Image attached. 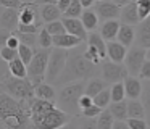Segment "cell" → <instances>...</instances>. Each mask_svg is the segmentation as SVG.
<instances>
[{
	"label": "cell",
	"instance_id": "cell-33",
	"mask_svg": "<svg viewBox=\"0 0 150 129\" xmlns=\"http://www.w3.org/2000/svg\"><path fill=\"white\" fill-rule=\"evenodd\" d=\"M84 57L87 58L89 61H92L94 64H97V66L103 63V57H102L100 52H98L95 47H92V45H87V48L84 50Z\"/></svg>",
	"mask_w": 150,
	"mask_h": 129
},
{
	"label": "cell",
	"instance_id": "cell-3",
	"mask_svg": "<svg viewBox=\"0 0 150 129\" xmlns=\"http://www.w3.org/2000/svg\"><path fill=\"white\" fill-rule=\"evenodd\" d=\"M86 94V84L84 81H74L62 86L57 95V105L66 111L68 115L74 116L81 113V106H79V99Z\"/></svg>",
	"mask_w": 150,
	"mask_h": 129
},
{
	"label": "cell",
	"instance_id": "cell-25",
	"mask_svg": "<svg viewBox=\"0 0 150 129\" xmlns=\"http://www.w3.org/2000/svg\"><path fill=\"white\" fill-rule=\"evenodd\" d=\"M103 89H107V81L102 77H92L87 84H86V94L94 99L97 94H100Z\"/></svg>",
	"mask_w": 150,
	"mask_h": 129
},
{
	"label": "cell",
	"instance_id": "cell-19",
	"mask_svg": "<svg viewBox=\"0 0 150 129\" xmlns=\"http://www.w3.org/2000/svg\"><path fill=\"white\" fill-rule=\"evenodd\" d=\"M62 15H63V11L58 8V5H53V3L40 5V18H42L45 23L58 21Z\"/></svg>",
	"mask_w": 150,
	"mask_h": 129
},
{
	"label": "cell",
	"instance_id": "cell-17",
	"mask_svg": "<svg viewBox=\"0 0 150 129\" xmlns=\"http://www.w3.org/2000/svg\"><path fill=\"white\" fill-rule=\"evenodd\" d=\"M120 28H121V23L118 19H108V21H103V24L100 26V34L107 42L115 40L118 37Z\"/></svg>",
	"mask_w": 150,
	"mask_h": 129
},
{
	"label": "cell",
	"instance_id": "cell-2",
	"mask_svg": "<svg viewBox=\"0 0 150 129\" xmlns=\"http://www.w3.org/2000/svg\"><path fill=\"white\" fill-rule=\"evenodd\" d=\"M95 74H97V64L89 61L84 57V52L82 53L69 52L66 68L63 71V74L60 76V79L57 81V84L65 86V84L74 82V81H84L87 77H95Z\"/></svg>",
	"mask_w": 150,
	"mask_h": 129
},
{
	"label": "cell",
	"instance_id": "cell-9",
	"mask_svg": "<svg viewBox=\"0 0 150 129\" xmlns=\"http://www.w3.org/2000/svg\"><path fill=\"white\" fill-rule=\"evenodd\" d=\"M49 60H50V48H40L36 50L33 61L28 66V77L33 76H45L47 68H49Z\"/></svg>",
	"mask_w": 150,
	"mask_h": 129
},
{
	"label": "cell",
	"instance_id": "cell-13",
	"mask_svg": "<svg viewBox=\"0 0 150 129\" xmlns=\"http://www.w3.org/2000/svg\"><path fill=\"white\" fill-rule=\"evenodd\" d=\"M121 23L124 24H131V26H137L142 19H140V15H139V10H137V2L127 3V5L121 6V16H120Z\"/></svg>",
	"mask_w": 150,
	"mask_h": 129
},
{
	"label": "cell",
	"instance_id": "cell-54",
	"mask_svg": "<svg viewBox=\"0 0 150 129\" xmlns=\"http://www.w3.org/2000/svg\"><path fill=\"white\" fill-rule=\"evenodd\" d=\"M24 2H26V3H29V2H36V0H24Z\"/></svg>",
	"mask_w": 150,
	"mask_h": 129
},
{
	"label": "cell",
	"instance_id": "cell-32",
	"mask_svg": "<svg viewBox=\"0 0 150 129\" xmlns=\"http://www.w3.org/2000/svg\"><path fill=\"white\" fill-rule=\"evenodd\" d=\"M111 90V100L113 102H121L126 99V89H124V82H115L110 87Z\"/></svg>",
	"mask_w": 150,
	"mask_h": 129
},
{
	"label": "cell",
	"instance_id": "cell-1",
	"mask_svg": "<svg viewBox=\"0 0 150 129\" xmlns=\"http://www.w3.org/2000/svg\"><path fill=\"white\" fill-rule=\"evenodd\" d=\"M0 118L7 129H34L29 100H18L10 94H0Z\"/></svg>",
	"mask_w": 150,
	"mask_h": 129
},
{
	"label": "cell",
	"instance_id": "cell-29",
	"mask_svg": "<svg viewBox=\"0 0 150 129\" xmlns=\"http://www.w3.org/2000/svg\"><path fill=\"white\" fill-rule=\"evenodd\" d=\"M113 102L111 100V90L110 89H103L100 94H97V95L94 97V103L95 105H98L100 108H107V106H110V103Z\"/></svg>",
	"mask_w": 150,
	"mask_h": 129
},
{
	"label": "cell",
	"instance_id": "cell-15",
	"mask_svg": "<svg viewBox=\"0 0 150 129\" xmlns=\"http://www.w3.org/2000/svg\"><path fill=\"white\" fill-rule=\"evenodd\" d=\"M124 82V89H126V97L127 99H139L144 92V82L136 76H127Z\"/></svg>",
	"mask_w": 150,
	"mask_h": 129
},
{
	"label": "cell",
	"instance_id": "cell-16",
	"mask_svg": "<svg viewBox=\"0 0 150 129\" xmlns=\"http://www.w3.org/2000/svg\"><path fill=\"white\" fill-rule=\"evenodd\" d=\"M81 42H82L81 39L69 34V32H65V34H60V35H53V47H58V48L71 50V48L81 45Z\"/></svg>",
	"mask_w": 150,
	"mask_h": 129
},
{
	"label": "cell",
	"instance_id": "cell-39",
	"mask_svg": "<svg viewBox=\"0 0 150 129\" xmlns=\"http://www.w3.org/2000/svg\"><path fill=\"white\" fill-rule=\"evenodd\" d=\"M137 10H139L140 19H145L150 16V0H136Z\"/></svg>",
	"mask_w": 150,
	"mask_h": 129
},
{
	"label": "cell",
	"instance_id": "cell-10",
	"mask_svg": "<svg viewBox=\"0 0 150 129\" xmlns=\"http://www.w3.org/2000/svg\"><path fill=\"white\" fill-rule=\"evenodd\" d=\"M94 10L97 11L98 18H100L102 21L118 19L121 16V6L116 5L113 0H102V2H97L94 6Z\"/></svg>",
	"mask_w": 150,
	"mask_h": 129
},
{
	"label": "cell",
	"instance_id": "cell-53",
	"mask_svg": "<svg viewBox=\"0 0 150 129\" xmlns=\"http://www.w3.org/2000/svg\"><path fill=\"white\" fill-rule=\"evenodd\" d=\"M147 60H150V48L147 50Z\"/></svg>",
	"mask_w": 150,
	"mask_h": 129
},
{
	"label": "cell",
	"instance_id": "cell-51",
	"mask_svg": "<svg viewBox=\"0 0 150 129\" xmlns=\"http://www.w3.org/2000/svg\"><path fill=\"white\" fill-rule=\"evenodd\" d=\"M116 5H120V6H124V5H127V3H131V2H134V0H113Z\"/></svg>",
	"mask_w": 150,
	"mask_h": 129
},
{
	"label": "cell",
	"instance_id": "cell-38",
	"mask_svg": "<svg viewBox=\"0 0 150 129\" xmlns=\"http://www.w3.org/2000/svg\"><path fill=\"white\" fill-rule=\"evenodd\" d=\"M0 57L4 58L7 63H10V61H13L18 57V50L8 47V45H2V48H0Z\"/></svg>",
	"mask_w": 150,
	"mask_h": 129
},
{
	"label": "cell",
	"instance_id": "cell-37",
	"mask_svg": "<svg viewBox=\"0 0 150 129\" xmlns=\"http://www.w3.org/2000/svg\"><path fill=\"white\" fill-rule=\"evenodd\" d=\"M102 111H103V108H100L98 105H91L87 106V108L81 110V113H79V116H84V118H98V116L102 115Z\"/></svg>",
	"mask_w": 150,
	"mask_h": 129
},
{
	"label": "cell",
	"instance_id": "cell-35",
	"mask_svg": "<svg viewBox=\"0 0 150 129\" xmlns=\"http://www.w3.org/2000/svg\"><path fill=\"white\" fill-rule=\"evenodd\" d=\"M44 28H45L52 35H60V34H65L66 32L65 24H63V21H60V19L58 21H52V23H45Z\"/></svg>",
	"mask_w": 150,
	"mask_h": 129
},
{
	"label": "cell",
	"instance_id": "cell-41",
	"mask_svg": "<svg viewBox=\"0 0 150 129\" xmlns=\"http://www.w3.org/2000/svg\"><path fill=\"white\" fill-rule=\"evenodd\" d=\"M127 124L131 129H147L145 118H127Z\"/></svg>",
	"mask_w": 150,
	"mask_h": 129
},
{
	"label": "cell",
	"instance_id": "cell-43",
	"mask_svg": "<svg viewBox=\"0 0 150 129\" xmlns=\"http://www.w3.org/2000/svg\"><path fill=\"white\" fill-rule=\"evenodd\" d=\"M0 5L4 8H16V10H21L23 8V0H0Z\"/></svg>",
	"mask_w": 150,
	"mask_h": 129
},
{
	"label": "cell",
	"instance_id": "cell-46",
	"mask_svg": "<svg viewBox=\"0 0 150 129\" xmlns=\"http://www.w3.org/2000/svg\"><path fill=\"white\" fill-rule=\"evenodd\" d=\"M5 45H8V47L18 50V48H20V45H21V42H20V39H18L15 34H11L10 37H8V40H7V44H5Z\"/></svg>",
	"mask_w": 150,
	"mask_h": 129
},
{
	"label": "cell",
	"instance_id": "cell-22",
	"mask_svg": "<svg viewBox=\"0 0 150 129\" xmlns=\"http://www.w3.org/2000/svg\"><path fill=\"white\" fill-rule=\"evenodd\" d=\"M127 116L129 118H147L145 106L139 99H129L127 100Z\"/></svg>",
	"mask_w": 150,
	"mask_h": 129
},
{
	"label": "cell",
	"instance_id": "cell-8",
	"mask_svg": "<svg viewBox=\"0 0 150 129\" xmlns=\"http://www.w3.org/2000/svg\"><path fill=\"white\" fill-rule=\"evenodd\" d=\"M127 76H129V71H127L126 64L115 63V61H103L102 63V77L107 82H123Z\"/></svg>",
	"mask_w": 150,
	"mask_h": 129
},
{
	"label": "cell",
	"instance_id": "cell-48",
	"mask_svg": "<svg viewBox=\"0 0 150 129\" xmlns=\"http://www.w3.org/2000/svg\"><path fill=\"white\" fill-rule=\"evenodd\" d=\"M71 3H73V0H60V2L57 3V5H58V8L62 10V11H65V10L68 8V6L71 5Z\"/></svg>",
	"mask_w": 150,
	"mask_h": 129
},
{
	"label": "cell",
	"instance_id": "cell-4",
	"mask_svg": "<svg viewBox=\"0 0 150 129\" xmlns=\"http://www.w3.org/2000/svg\"><path fill=\"white\" fill-rule=\"evenodd\" d=\"M2 89L18 100H31L34 95V86L29 77H15L13 74H4Z\"/></svg>",
	"mask_w": 150,
	"mask_h": 129
},
{
	"label": "cell",
	"instance_id": "cell-28",
	"mask_svg": "<svg viewBox=\"0 0 150 129\" xmlns=\"http://www.w3.org/2000/svg\"><path fill=\"white\" fill-rule=\"evenodd\" d=\"M84 6H82L81 0H73V3L63 11V18H81Z\"/></svg>",
	"mask_w": 150,
	"mask_h": 129
},
{
	"label": "cell",
	"instance_id": "cell-44",
	"mask_svg": "<svg viewBox=\"0 0 150 129\" xmlns=\"http://www.w3.org/2000/svg\"><path fill=\"white\" fill-rule=\"evenodd\" d=\"M139 77H142L144 81H145V79H150V60H145V63L142 64V68H140V73H139Z\"/></svg>",
	"mask_w": 150,
	"mask_h": 129
},
{
	"label": "cell",
	"instance_id": "cell-21",
	"mask_svg": "<svg viewBox=\"0 0 150 129\" xmlns=\"http://www.w3.org/2000/svg\"><path fill=\"white\" fill-rule=\"evenodd\" d=\"M81 21H82V24H84V28L92 32L94 29H97L100 18H98L97 11H95L94 8H84V11H82V15H81Z\"/></svg>",
	"mask_w": 150,
	"mask_h": 129
},
{
	"label": "cell",
	"instance_id": "cell-20",
	"mask_svg": "<svg viewBox=\"0 0 150 129\" xmlns=\"http://www.w3.org/2000/svg\"><path fill=\"white\" fill-rule=\"evenodd\" d=\"M34 95L37 99H44V100H50V102H55L57 95L58 94L55 92V87L52 84H47V82H42L39 86L34 87Z\"/></svg>",
	"mask_w": 150,
	"mask_h": 129
},
{
	"label": "cell",
	"instance_id": "cell-50",
	"mask_svg": "<svg viewBox=\"0 0 150 129\" xmlns=\"http://www.w3.org/2000/svg\"><path fill=\"white\" fill-rule=\"evenodd\" d=\"M60 0H36L37 5H45V3H53V5H57Z\"/></svg>",
	"mask_w": 150,
	"mask_h": 129
},
{
	"label": "cell",
	"instance_id": "cell-30",
	"mask_svg": "<svg viewBox=\"0 0 150 129\" xmlns=\"http://www.w3.org/2000/svg\"><path fill=\"white\" fill-rule=\"evenodd\" d=\"M37 45L40 48H50L53 45V35L45 28H42L37 34Z\"/></svg>",
	"mask_w": 150,
	"mask_h": 129
},
{
	"label": "cell",
	"instance_id": "cell-11",
	"mask_svg": "<svg viewBox=\"0 0 150 129\" xmlns=\"http://www.w3.org/2000/svg\"><path fill=\"white\" fill-rule=\"evenodd\" d=\"M18 26H20V10L2 6V10H0V29L15 32Z\"/></svg>",
	"mask_w": 150,
	"mask_h": 129
},
{
	"label": "cell",
	"instance_id": "cell-40",
	"mask_svg": "<svg viewBox=\"0 0 150 129\" xmlns=\"http://www.w3.org/2000/svg\"><path fill=\"white\" fill-rule=\"evenodd\" d=\"M79 129H97V118H84V116H81Z\"/></svg>",
	"mask_w": 150,
	"mask_h": 129
},
{
	"label": "cell",
	"instance_id": "cell-7",
	"mask_svg": "<svg viewBox=\"0 0 150 129\" xmlns=\"http://www.w3.org/2000/svg\"><path fill=\"white\" fill-rule=\"evenodd\" d=\"M147 60V50L144 47H139V45H132V47L127 50L126 60H124V64H126L127 71H129L131 76H139L140 68L145 63Z\"/></svg>",
	"mask_w": 150,
	"mask_h": 129
},
{
	"label": "cell",
	"instance_id": "cell-31",
	"mask_svg": "<svg viewBox=\"0 0 150 129\" xmlns=\"http://www.w3.org/2000/svg\"><path fill=\"white\" fill-rule=\"evenodd\" d=\"M34 55H36V50H34V47H29V45H24L21 44L20 48H18V57L21 58V60L24 61V63L29 66V63L33 61Z\"/></svg>",
	"mask_w": 150,
	"mask_h": 129
},
{
	"label": "cell",
	"instance_id": "cell-49",
	"mask_svg": "<svg viewBox=\"0 0 150 129\" xmlns=\"http://www.w3.org/2000/svg\"><path fill=\"white\" fill-rule=\"evenodd\" d=\"M81 3H82L84 8H92V6H95L97 0H81Z\"/></svg>",
	"mask_w": 150,
	"mask_h": 129
},
{
	"label": "cell",
	"instance_id": "cell-5",
	"mask_svg": "<svg viewBox=\"0 0 150 129\" xmlns=\"http://www.w3.org/2000/svg\"><path fill=\"white\" fill-rule=\"evenodd\" d=\"M68 57H69V52H66V48L55 47L50 52L49 68H47V74H45V79L49 81V82L57 84V81L60 79V76L63 74V71H65V68H66Z\"/></svg>",
	"mask_w": 150,
	"mask_h": 129
},
{
	"label": "cell",
	"instance_id": "cell-52",
	"mask_svg": "<svg viewBox=\"0 0 150 129\" xmlns=\"http://www.w3.org/2000/svg\"><path fill=\"white\" fill-rule=\"evenodd\" d=\"M58 129H78V126L73 124V123H66L65 126H62V128H58Z\"/></svg>",
	"mask_w": 150,
	"mask_h": 129
},
{
	"label": "cell",
	"instance_id": "cell-42",
	"mask_svg": "<svg viewBox=\"0 0 150 129\" xmlns=\"http://www.w3.org/2000/svg\"><path fill=\"white\" fill-rule=\"evenodd\" d=\"M16 31L26 32V34H39L40 26H39V24H20Z\"/></svg>",
	"mask_w": 150,
	"mask_h": 129
},
{
	"label": "cell",
	"instance_id": "cell-47",
	"mask_svg": "<svg viewBox=\"0 0 150 129\" xmlns=\"http://www.w3.org/2000/svg\"><path fill=\"white\" fill-rule=\"evenodd\" d=\"M113 129H131L127 121H121V119H116L113 124Z\"/></svg>",
	"mask_w": 150,
	"mask_h": 129
},
{
	"label": "cell",
	"instance_id": "cell-45",
	"mask_svg": "<svg viewBox=\"0 0 150 129\" xmlns=\"http://www.w3.org/2000/svg\"><path fill=\"white\" fill-rule=\"evenodd\" d=\"M94 105V99H92L91 95H87V94H84V95L79 99V106H81V110L87 108V106Z\"/></svg>",
	"mask_w": 150,
	"mask_h": 129
},
{
	"label": "cell",
	"instance_id": "cell-27",
	"mask_svg": "<svg viewBox=\"0 0 150 129\" xmlns=\"http://www.w3.org/2000/svg\"><path fill=\"white\" fill-rule=\"evenodd\" d=\"M115 121H116V119L111 115L110 110H103L102 115L97 118V129H113Z\"/></svg>",
	"mask_w": 150,
	"mask_h": 129
},
{
	"label": "cell",
	"instance_id": "cell-12",
	"mask_svg": "<svg viewBox=\"0 0 150 129\" xmlns=\"http://www.w3.org/2000/svg\"><path fill=\"white\" fill-rule=\"evenodd\" d=\"M127 50H129V48H127L126 45H123L120 40L107 42V55H108V58H110V61H115V63H124Z\"/></svg>",
	"mask_w": 150,
	"mask_h": 129
},
{
	"label": "cell",
	"instance_id": "cell-18",
	"mask_svg": "<svg viewBox=\"0 0 150 129\" xmlns=\"http://www.w3.org/2000/svg\"><path fill=\"white\" fill-rule=\"evenodd\" d=\"M116 40H120L123 45H126L127 48H131L132 44L136 42V29H134V26L121 23V28H120V32H118Z\"/></svg>",
	"mask_w": 150,
	"mask_h": 129
},
{
	"label": "cell",
	"instance_id": "cell-24",
	"mask_svg": "<svg viewBox=\"0 0 150 129\" xmlns=\"http://www.w3.org/2000/svg\"><path fill=\"white\" fill-rule=\"evenodd\" d=\"M108 110L111 111V115L115 116V119H121V121H126L129 116H127V102L126 100H121V102H111Z\"/></svg>",
	"mask_w": 150,
	"mask_h": 129
},
{
	"label": "cell",
	"instance_id": "cell-14",
	"mask_svg": "<svg viewBox=\"0 0 150 129\" xmlns=\"http://www.w3.org/2000/svg\"><path fill=\"white\" fill-rule=\"evenodd\" d=\"M63 24H65V28H66V32L79 37L82 42L87 40V37H89L87 32L89 31L84 28L81 18H63Z\"/></svg>",
	"mask_w": 150,
	"mask_h": 129
},
{
	"label": "cell",
	"instance_id": "cell-6",
	"mask_svg": "<svg viewBox=\"0 0 150 129\" xmlns=\"http://www.w3.org/2000/svg\"><path fill=\"white\" fill-rule=\"evenodd\" d=\"M69 119H71V115L63 111V110L57 105L40 119L39 124H36L34 129H58V128H62V126H65L66 123H69Z\"/></svg>",
	"mask_w": 150,
	"mask_h": 129
},
{
	"label": "cell",
	"instance_id": "cell-23",
	"mask_svg": "<svg viewBox=\"0 0 150 129\" xmlns=\"http://www.w3.org/2000/svg\"><path fill=\"white\" fill-rule=\"evenodd\" d=\"M86 42H87V45H92V47L97 48V50L100 52V55L103 57V60L108 57L107 55V40L102 37L100 32H91Z\"/></svg>",
	"mask_w": 150,
	"mask_h": 129
},
{
	"label": "cell",
	"instance_id": "cell-36",
	"mask_svg": "<svg viewBox=\"0 0 150 129\" xmlns=\"http://www.w3.org/2000/svg\"><path fill=\"white\" fill-rule=\"evenodd\" d=\"M13 34L16 35L18 39H20L21 44L29 45V47L37 45V34H26V32H20V31H15Z\"/></svg>",
	"mask_w": 150,
	"mask_h": 129
},
{
	"label": "cell",
	"instance_id": "cell-26",
	"mask_svg": "<svg viewBox=\"0 0 150 129\" xmlns=\"http://www.w3.org/2000/svg\"><path fill=\"white\" fill-rule=\"evenodd\" d=\"M8 71L15 77H28V64L20 57H16L13 61L8 63Z\"/></svg>",
	"mask_w": 150,
	"mask_h": 129
},
{
	"label": "cell",
	"instance_id": "cell-34",
	"mask_svg": "<svg viewBox=\"0 0 150 129\" xmlns=\"http://www.w3.org/2000/svg\"><path fill=\"white\" fill-rule=\"evenodd\" d=\"M142 103L145 106V113H147V121L150 124V79L144 81V92H142Z\"/></svg>",
	"mask_w": 150,
	"mask_h": 129
},
{
	"label": "cell",
	"instance_id": "cell-55",
	"mask_svg": "<svg viewBox=\"0 0 150 129\" xmlns=\"http://www.w3.org/2000/svg\"><path fill=\"white\" fill-rule=\"evenodd\" d=\"M97 2H102V0H97Z\"/></svg>",
	"mask_w": 150,
	"mask_h": 129
}]
</instances>
